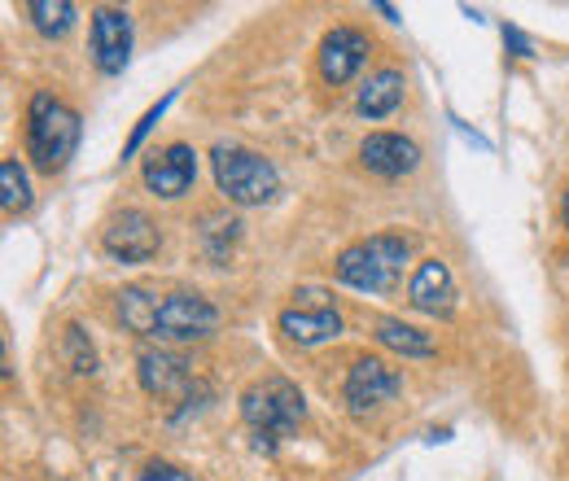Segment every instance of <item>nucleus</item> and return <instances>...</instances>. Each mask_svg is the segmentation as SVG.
<instances>
[{
    "label": "nucleus",
    "mask_w": 569,
    "mask_h": 481,
    "mask_svg": "<svg viewBox=\"0 0 569 481\" xmlns=\"http://www.w3.org/2000/svg\"><path fill=\"white\" fill-rule=\"evenodd\" d=\"M241 420L250 424V433L259 438L263 451H277L284 438H293L298 424L307 420V399L293 381L263 377L241 394Z\"/></svg>",
    "instance_id": "f257e3e1"
},
{
    "label": "nucleus",
    "mask_w": 569,
    "mask_h": 481,
    "mask_svg": "<svg viewBox=\"0 0 569 481\" xmlns=\"http://www.w3.org/2000/svg\"><path fill=\"white\" fill-rule=\"evenodd\" d=\"M79 137H83V123L67 101H58L49 92L31 97V106H27V153L44 176L67 171V162L79 149Z\"/></svg>",
    "instance_id": "f03ea898"
},
{
    "label": "nucleus",
    "mask_w": 569,
    "mask_h": 481,
    "mask_svg": "<svg viewBox=\"0 0 569 481\" xmlns=\"http://www.w3.org/2000/svg\"><path fill=\"white\" fill-rule=\"evenodd\" d=\"M408 263V237H395V232H377L368 241H356L338 254L333 275L342 284H351L359 293H390L403 275Z\"/></svg>",
    "instance_id": "7ed1b4c3"
},
{
    "label": "nucleus",
    "mask_w": 569,
    "mask_h": 481,
    "mask_svg": "<svg viewBox=\"0 0 569 481\" xmlns=\"http://www.w3.org/2000/svg\"><path fill=\"white\" fill-rule=\"evenodd\" d=\"M211 167H214V184L228 202L237 207H263L281 193V176L277 167L254 153V149H241V144H214L211 153Z\"/></svg>",
    "instance_id": "20e7f679"
},
{
    "label": "nucleus",
    "mask_w": 569,
    "mask_h": 481,
    "mask_svg": "<svg viewBox=\"0 0 569 481\" xmlns=\"http://www.w3.org/2000/svg\"><path fill=\"white\" fill-rule=\"evenodd\" d=\"M214 329H219V311L202 293H167L158 302L153 338H162V342H202Z\"/></svg>",
    "instance_id": "39448f33"
},
{
    "label": "nucleus",
    "mask_w": 569,
    "mask_h": 481,
    "mask_svg": "<svg viewBox=\"0 0 569 481\" xmlns=\"http://www.w3.org/2000/svg\"><path fill=\"white\" fill-rule=\"evenodd\" d=\"M293 298H298V302L284 307L281 320H277L281 333L293 345H320V342H333V338L342 333V315H338V307L329 302V293L302 289V293H293Z\"/></svg>",
    "instance_id": "423d86ee"
},
{
    "label": "nucleus",
    "mask_w": 569,
    "mask_h": 481,
    "mask_svg": "<svg viewBox=\"0 0 569 481\" xmlns=\"http://www.w3.org/2000/svg\"><path fill=\"white\" fill-rule=\"evenodd\" d=\"M141 180L153 198H167V202L184 198V193L193 189V180H198V153H193V144L176 140V144L153 149V153L144 158Z\"/></svg>",
    "instance_id": "0eeeda50"
},
{
    "label": "nucleus",
    "mask_w": 569,
    "mask_h": 481,
    "mask_svg": "<svg viewBox=\"0 0 569 481\" xmlns=\"http://www.w3.org/2000/svg\"><path fill=\"white\" fill-rule=\"evenodd\" d=\"M158 245H162L158 223L144 210H119L101 232V250L119 263H149L158 254Z\"/></svg>",
    "instance_id": "6e6552de"
},
{
    "label": "nucleus",
    "mask_w": 569,
    "mask_h": 481,
    "mask_svg": "<svg viewBox=\"0 0 569 481\" xmlns=\"http://www.w3.org/2000/svg\"><path fill=\"white\" fill-rule=\"evenodd\" d=\"M399 390H403V377H399L386 359H372V354L356 359L351 372H347V381H342V399H347V408L356 415L390 403Z\"/></svg>",
    "instance_id": "1a4fd4ad"
},
{
    "label": "nucleus",
    "mask_w": 569,
    "mask_h": 481,
    "mask_svg": "<svg viewBox=\"0 0 569 481\" xmlns=\"http://www.w3.org/2000/svg\"><path fill=\"white\" fill-rule=\"evenodd\" d=\"M132 58V13L119 4H101L92 13V62L101 74H123Z\"/></svg>",
    "instance_id": "9d476101"
},
{
    "label": "nucleus",
    "mask_w": 569,
    "mask_h": 481,
    "mask_svg": "<svg viewBox=\"0 0 569 481\" xmlns=\"http://www.w3.org/2000/svg\"><path fill=\"white\" fill-rule=\"evenodd\" d=\"M368 36L359 31V27H333L325 40H320V53H316V62H320V79L329 83V88H342V83H351L363 62H368Z\"/></svg>",
    "instance_id": "9b49d317"
},
{
    "label": "nucleus",
    "mask_w": 569,
    "mask_h": 481,
    "mask_svg": "<svg viewBox=\"0 0 569 481\" xmlns=\"http://www.w3.org/2000/svg\"><path fill=\"white\" fill-rule=\"evenodd\" d=\"M359 162L381 180H403L421 167V144L399 132H372L359 144Z\"/></svg>",
    "instance_id": "f8f14e48"
},
{
    "label": "nucleus",
    "mask_w": 569,
    "mask_h": 481,
    "mask_svg": "<svg viewBox=\"0 0 569 481\" xmlns=\"http://www.w3.org/2000/svg\"><path fill=\"white\" fill-rule=\"evenodd\" d=\"M408 302L421 311V315H451L456 311V280H451V268L442 259H426L417 272H412V284H408Z\"/></svg>",
    "instance_id": "ddd939ff"
},
{
    "label": "nucleus",
    "mask_w": 569,
    "mask_h": 481,
    "mask_svg": "<svg viewBox=\"0 0 569 481\" xmlns=\"http://www.w3.org/2000/svg\"><path fill=\"white\" fill-rule=\"evenodd\" d=\"M137 372H141L144 394H153V399H180L189 390V381H193L189 359H180L171 350H144L137 359Z\"/></svg>",
    "instance_id": "4468645a"
},
{
    "label": "nucleus",
    "mask_w": 569,
    "mask_h": 481,
    "mask_svg": "<svg viewBox=\"0 0 569 481\" xmlns=\"http://www.w3.org/2000/svg\"><path fill=\"white\" fill-rule=\"evenodd\" d=\"M403 70L386 67L377 70V74H368V83L359 88V101L356 110L363 114V119H390L399 106H403Z\"/></svg>",
    "instance_id": "2eb2a0df"
},
{
    "label": "nucleus",
    "mask_w": 569,
    "mask_h": 481,
    "mask_svg": "<svg viewBox=\"0 0 569 481\" xmlns=\"http://www.w3.org/2000/svg\"><path fill=\"white\" fill-rule=\"evenodd\" d=\"M372 338L386 350H395V354H408V359H429L433 354V338L421 333V329H412V324H403V320H377Z\"/></svg>",
    "instance_id": "dca6fc26"
},
{
    "label": "nucleus",
    "mask_w": 569,
    "mask_h": 481,
    "mask_svg": "<svg viewBox=\"0 0 569 481\" xmlns=\"http://www.w3.org/2000/svg\"><path fill=\"white\" fill-rule=\"evenodd\" d=\"M158 293H149V289H123L119 293V320L132 329V333H141V338H153V320H158Z\"/></svg>",
    "instance_id": "f3484780"
},
{
    "label": "nucleus",
    "mask_w": 569,
    "mask_h": 481,
    "mask_svg": "<svg viewBox=\"0 0 569 481\" xmlns=\"http://www.w3.org/2000/svg\"><path fill=\"white\" fill-rule=\"evenodd\" d=\"M27 18L36 22L40 36L62 40V36L74 27V4L71 0H31V4H27Z\"/></svg>",
    "instance_id": "a211bd4d"
},
{
    "label": "nucleus",
    "mask_w": 569,
    "mask_h": 481,
    "mask_svg": "<svg viewBox=\"0 0 569 481\" xmlns=\"http://www.w3.org/2000/svg\"><path fill=\"white\" fill-rule=\"evenodd\" d=\"M0 207H4V214H22V210L31 207V180L18 167V158L0 162Z\"/></svg>",
    "instance_id": "6ab92c4d"
},
{
    "label": "nucleus",
    "mask_w": 569,
    "mask_h": 481,
    "mask_svg": "<svg viewBox=\"0 0 569 481\" xmlns=\"http://www.w3.org/2000/svg\"><path fill=\"white\" fill-rule=\"evenodd\" d=\"M171 101H176V92H167V97H162V101H158L153 110H144V119L137 123V128H132V137H128V144H123V158H137V149H141L144 137L153 132V123H158V119L167 114V106H171Z\"/></svg>",
    "instance_id": "aec40b11"
},
{
    "label": "nucleus",
    "mask_w": 569,
    "mask_h": 481,
    "mask_svg": "<svg viewBox=\"0 0 569 481\" xmlns=\"http://www.w3.org/2000/svg\"><path fill=\"white\" fill-rule=\"evenodd\" d=\"M141 481H193L184 469H176V464H167V460H153L149 469L141 473Z\"/></svg>",
    "instance_id": "412c9836"
},
{
    "label": "nucleus",
    "mask_w": 569,
    "mask_h": 481,
    "mask_svg": "<svg viewBox=\"0 0 569 481\" xmlns=\"http://www.w3.org/2000/svg\"><path fill=\"white\" fill-rule=\"evenodd\" d=\"M503 44H512V49H517V58H535V44H530L517 27H503Z\"/></svg>",
    "instance_id": "4be33fe9"
},
{
    "label": "nucleus",
    "mask_w": 569,
    "mask_h": 481,
    "mask_svg": "<svg viewBox=\"0 0 569 481\" xmlns=\"http://www.w3.org/2000/svg\"><path fill=\"white\" fill-rule=\"evenodd\" d=\"M372 9H377V13H381V18H386V22H399V9H395V4H381V0H377V4H372Z\"/></svg>",
    "instance_id": "5701e85b"
},
{
    "label": "nucleus",
    "mask_w": 569,
    "mask_h": 481,
    "mask_svg": "<svg viewBox=\"0 0 569 481\" xmlns=\"http://www.w3.org/2000/svg\"><path fill=\"white\" fill-rule=\"evenodd\" d=\"M561 214H566V228H569V189H566V202H561Z\"/></svg>",
    "instance_id": "b1692460"
}]
</instances>
